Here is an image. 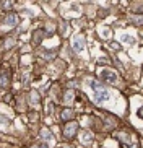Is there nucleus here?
<instances>
[{
	"mask_svg": "<svg viewBox=\"0 0 143 148\" xmlns=\"http://www.w3.org/2000/svg\"><path fill=\"white\" fill-rule=\"evenodd\" d=\"M91 86L96 88V91H94V101H96V103H103V101H106L109 98V93L106 91V90H103V88H99L101 85L91 82Z\"/></svg>",
	"mask_w": 143,
	"mask_h": 148,
	"instance_id": "nucleus-1",
	"label": "nucleus"
},
{
	"mask_svg": "<svg viewBox=\"0 0 143 148\" xmlns=\"http://www.w3.org/2000/svg\"><path fill=\"white\" fill-rule=\"evenodd\" d=\"M103 78H109L107 82H111V83H116L117 77H116L114 73H111V72H107V70H106V72H103Z\"/></svg>",
	"mask_w": 143,
	"mask_h": 148,
	"instance_id": "nucleus-2",
	"label": "nucleus"
},
{
	"mask_svg": "<svg viewBox=\"0 0 143 148\" xmlns=\"http://www.w3.org/2000/svg\"><path fill=\"white\" fill-rule=\"evenodd\" d=\"M75 129H77V124H70V125L67 127V135L70 137V135L73 134V130H75Z\"/></svg>",
	"mask_w": 143,
	"mask_h": 148,
	"instance_id": "nucleus-3",
	"label": "nucleus"
},
{
	"mask_svg": "<svg viewBox=\"0 0 143 148\" xmlns=\"http://www.w3.org/2000/svg\"><path fill=\"white\" fill-rule=\"evenodd\" d=\"M5 23H8V25H15V23H16V18H15V16H8L7 20H5Z\"/></svg>",
	"mask_w": 143,
	"mask_h": 148,
	"instance_id": "nucleus-4",
	"label": "nucleus"
},
{
	"mask_svg": "<svg viewBox=\"0 0 143 148\" xmlns=\"http://www.w3.org/2000/svg\"><path fill=\"white\" fill-rule=\"evenodd\" d=\"M81 47H83L81 39H77V41H75V49H81Z\"/></svg>",
	"mask_w": 143,
	"mask_h": 148,
	"instance_id": "nucleus-5",
	"label": "nucleus"
}]
</instances>
